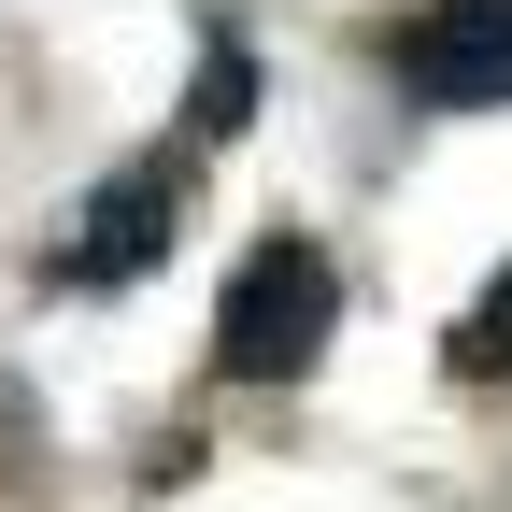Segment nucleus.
Wrapping results in <instances>:
<instances>
[{"label": "nucleus", "mask_w": 512, "mask_h": 512, "mask_svg": "<svg viewBox=\"0 0 512 512\" xmlns=\"http://www.w3.org/2000/svg\"><path fill=\"white\" fill-rule=\"evenodd\" d=\"M456 370H470V384H512V271L456 313Z\"/></svg>", "instance_id": "39448f33"}, {"label": "nucleus", "mask_w": 512, "mask_h": 512, "mask_svg": "<svg viewBox=\"0 0 512 512\" xmlns=\"http://www.w3.org/2000/svg\"><path fill=\"white\" fill-rule=\"evenodd\" d=\"M171 214H185V157H128L100 200L72 214V242H57V285H143L171 256Z\"/></svg>", "instance_id": "7ed1b4c3"}, {"label": "nucleus", "mask_w": 512, "mask_h": 512, "mask_svg": "<svg viewBox=\"0 0 512 512\" xmlns=\"http://www.w3.org/2000/svg\"><path fill=\"white\" fill-rule=\"evenodd\" d=\"M384 57L413 114H512V0H413Z\"/></svg>", "instance_id": "f03ea898"}, {"label": "nucleus", "mask_w": 512, "mask_h": 512, "mask_svg": "<svg viewBox=\"0 0 512 512\" xmlns=\"http://www.w3.org/2000/svg\"><path fill=\"white\" fill-rule=\"evenodd\" d=\"M328 328H342V256L299 242V228H271L228 271V299H214V370L228 384H299L313 356H328Z\"/></svg>", "instance_id": "f257e3e1"}, {"label": "nucleus", "mask_w": 512, "mask_h": 512, "mask_svg": "<svg viewBox=\"0 0 512 512\" xmlns=\"http://www.w3.org/2000/svg\"><path fill=\"white\" fill-rule=\"evenodd\" d=\"M242 114H256V57H242V43H214V57H200V100H185V128H200V143H228Z\"/></svg>", "instance_id": "20e7f679"}]
</instances>
